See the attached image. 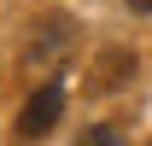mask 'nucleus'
<instances>
[{
	"label": "nucleus",
	"mask_w": 152,
	"mask_h": 146,
	"mask_svg": "<svg viewBox=\"0 0 152 146\" xmlns=\"http://www.w3.org/2000/svg\"><path fill=\"white\" fill-rule=\"evenodd\" d=\"M58 111H64V88H58V82H41V88L23 99V111H18V134L23 140L47 134V128L58 123Z\"/></svg>",
	"instance_id": "nucleus-1"
},
{
	"label": "nucleus",
	"mask_w": 152,
	"mask_h": 146,
	"mask_svg": "<svg viewBox=\"0 0 152 146\" xmlns=\"http://www.w3.org/2000/svg\"><path fill=\"white\" fill-rule=\"evenodd\" d=\"M129 76H134V53L129 47H105V53L94 58V70H88V88L94 93H117Z\"/></svg>",
	"instance_id": "nucleus-2"
},
{
	"label": "nucleus",
	"mask_w": 152,
	"mask_h": 146,
	"mask_svg": "<svg viewBox=\"0 0 152 146\" xmlns=\"http://www.w3.org/2000/svg\"><path fill=\"white\" fill-rule=\"evenodd\" d=\"M76 146H123V128H117V123H94V128H82Z\"/></svg>",
	"instance_id": "nucleus-3"
},
{
	"label": "nucleus",
	"mask_w": 152,
	"mask_h": 146,
	"mask_svg": "<svg viewBox=\"0 0 152 146\" xmlns=\"http://www.w3.org/2000/svg\"><path fill=\"white\" fill-rule=\"evenodd\" d=\"M129 12H152V0H129Z\"/></svg>",
	"instance_id": "nucleus-4"
}]
</instances>
